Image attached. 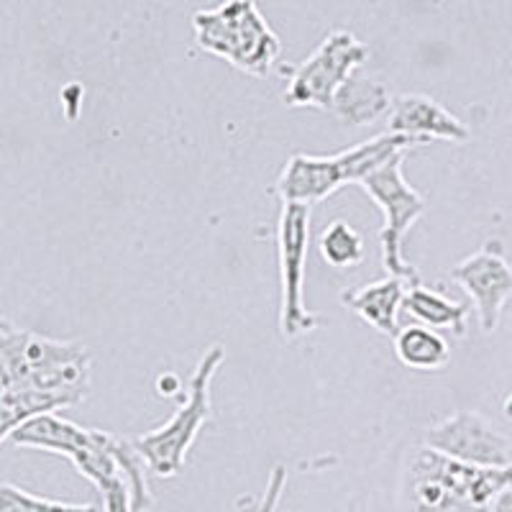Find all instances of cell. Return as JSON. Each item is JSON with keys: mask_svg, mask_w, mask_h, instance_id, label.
<instances>
[{"mask_svg": "<svg viewBox=\"0 0 512 512\" xmlns=\"http://www.w3.org/2000/svg\"><path fill=\"white\" fill-rule=\"evenodd\" d=\"M512 487V464L474 466L418 446L400 479L402 512H489Z\"/></svg>", "mask_w": 512, "mask_h": 512, "instance_id": "6da1fadb", "label": "cell"}, {"mask_svg": "<svg viewBox=\"0 0 512 512\" xmlns=\"http://www.w3.org/2000/svg\"><path fill=\"white\" fill-rule=\"evenodd\" d=\"M93 354L80 341H57L0 323V392L36 390L67 395L80 405L90 392Z\"/></svg>", "mask_w": 512, "mask_h": 512, "instance_id": "7a4b0ae2", "label": "cell"}, {"mask_svg": "<svg viewBox=\"0 0 512 512\" xmlns=\"http://www.w3.org/2000/svg\"><path fill=\"white\" fill-rule=\"evenodd\" d=\"M418 141L402 134H379L369 141L331 154V157H310V154H295L282 169L280 180L274 185L282 203L310 205L326 200L328 195L338 192L344 185H361L377 169L405 154Z\"/></svg>", "mask_w": 512, "mask_h": 512, "instance_id": "3957f363", "label": "cell"}, {"mask_svg": "<svg viewBox=\"0 0 512 512\" xmlns=\"http://www.w3.org/2000/svg\"><path fill=\"white\" fill-rule=\"evenodd\" d=\"M198 47L226 59L231 67L251 77H267L282 54L280 36L254 0H223L192 16Z\"/></svg>", "mask_w": 512, "mask_h": 512, "instance_id": "277c9868", "label": "cell"}, {"mask_svg": "<svg viewBox=\"0 0 512 512\" xmlns=\"http://www.w3.org/2000/svg\"><path fill=\"white\" fill-rule=\"evenodd\" d=\"M223 359H226V349L221 344L210 346L200 356L198 367L192 372L190 384H187V395L180 408H177V413L164 425L154 428V431L141 433V436L134 438L136 448H139L141 456L146 459L149 472L154 477L172 479L182 472L192 443L198 441L203 425L213 415L210 384H213V377L221 369Z\"/></svg>", "mask_w": 512, "mask_h": 512, "instance_id": "5b68a950", "label": "cell"}, {"mask_svg": "<svg viewBox=\"0 0 512 512\" xmlns=\"http://www.w3.org/2000/svg\"><path fill=\"white\" fill-rule=\"evenodd\" d=\"M402 159H405V154L377 169L359 187L382 208L384 226L379 231V244H382L384 269L392 277L418 285V269L405 259L402 244H405V236H408L410 228L423 218L425 198L402 175Z\"/></svg>", "mask_w": 512, "mask_h": 512, "instance_id": "8992f818", "label": "cell"}, {"mask_svg": "<svg viewBox=\"0 0 512 512\" xmlns=\"http://www.w3.org/2000/svg\"><path fill=\"white\" fill-rule=\"evenodd\" d=\"M369 49L349 29H336L320 41V47L292 70L285 103L292 108L333 111V100L346 82L367 62Z\"/></svg>", "mask_w": 512, "mask_h": 512, "instance_id": "52a82bcc", "label": "cell"}, {"mask_svg": "<svg viewBox=\"0 0 512 512\" xmlns=\"http://www.w3.org/2000/svg\"><path fill=\"white\" fill-rule=\"evenodd\" d=\"M313 208L282 203L277 223V262H280V331L287 341L308 336L318 328V315L305 305V264L310 246Z\"/></svg>", "mask_w": 512, "mask_h": 512, "instance_id": "ba28073f", "label": "cell"}, {"mask_svg": "<svg viewBox=\"0 0 512 512\" xmlns=\"http://www.w3.org/2000/svg\"><path fill=\"white\" fill-rule=\"evenodd\" d=\"M423 446L474 466L512 464V443L477 410H459L425 431Z\"/></svg>", "mask_w": 512, "mask_h": 512, "instance_id": "9c48e42d", "label": "cell"}, {"mask_svg": "<svg viewBox=\"0 0 512 512\" xmlns=\"http://www.w3.org/2000/svg\"><path fill=\"white\" fill-rule=\"evenodd\" d=\"M451 280L472 297L482 333H495L502 308L512 297V267L505 256L492 246H484L451 269Z\"/></svg>", "mask_w": 512, "mask_h": 512, "instance_id": "30bf717a", "label": "cell"}, {"mask_svg": "<svg viewBox=\"0 0 512 512\" xmlns=\"http://www.w3.org/2000/svg\"><path fill=\"white\" fill-rule=\"evenodd\" d=\"M390 134L410 136L420 146L428 141H451L464 144L469 141V128L451 111H446L438 100L420 93H402L392 98L390 108Z\"/></svg>", "mask_w": 512, "mask_h": 512, "instance_id": "8fae6325", "label": "cell"}, {"mask_svg": "<svg viewBox=\"0 0 512 512\" xmlns=\"http://www.w3.org/2000/svg\"><path fill=\"white\" fill-rule=\"evenodd\" d=\"M408 287L410 282L387 274L384 280L341 292V305L359 315L382 336L395 338V333L400 331V310L405 308Z\"/></svg>", "mask_w": 512, "mask_h": 512, "instance_id": "7c38bea8", "label": "cell"}, {"mask_svg": "<svg viewBox=\"0 0 512 512\" xmlns=\"http://www.w3.org/2000/svg\"><path fill=\"white\" fill-rule=\"evenodd\" d=\"M392 98L382 82L369 80L361 75V70L346 82L341 93L333 100V113L349 126H367L379 116L390 113Z\"/></svg>", "mask_w": 512, "mask_h": 512, "instance_id": "4fadbf2b", "label": "cell"}, {"mask_svg": "<svg viewBox=\"0 0 512 512\" xmlns=\"http://www.w3.org/2000/svg\"><path fill=\"white\" fill-rule=\"evenodd\" d=\"M405 310L418 320L420 326L436 328V331H451L456 336H466V323H469V305L454 303L441 292L431 287L410 285L405 297Z\"/></svg>", "mask_w": 512, "mask_h": 512, "instance_id": "5bb4252c", "label": "cell"}, {"mask_svg": "<svg viewBox=\"0 0 512 512\" xmlns=\"http://www.w3.org/2000/svg\"><path fill=\"white\" fill-rule=\"evenodd\" d=\"M400 364L415 372H438L451 361V346L446 338L428 326H405L392 338Z\"/></svg>", "mask_w": 512, "mask_h": 512, "instance_id": "9a60e30c", "label": "cell"}, {"mask_svg": "<svg viewBox=\"0 0 512 512\" xmlns=\"http://www.w3.org/2000/svg\"><path fill=\"white\" fill-rule=\"evenodd\" d=\"M318 251L328 267L344 272L364 262V239L349 221H333L320 233Z\"/></svg>", "mask_w": 512, "mask_h": 512, "instance_id": "2e32d148", "label": "cell"}, {"mask_svg": "<svg viewBox=\"0 0 512 512\" xmlns=\"http://www.w3.org/2000/svg\"><path fill=\"white\" fill-rule=\"evenodd\" d=\"M116 456L118 466H121L123 477H126L128 487H131V500H134V512H149L154 505V495L149 489V464L136 448L134 438L116 436Z\"/></svg>", "mask_w": 512, "mask_h": 512, "instance_id": "e0dca14e", "label": "cell"}, {"mask_svg": "<svg viewBox=\"0 0 512 512\" xmlns=\"http://www.w3.org/2000/svg\"><path fill=\"white\" fill-rule=\"evenodd\" d=\"M0 512H100L95 505H77V502L49 500V497L31 495L26 489L11 482L0 487Z\"/></svg>", "mask_w": 512, "mask_h": 512, "instance_id": "ac0fdd59", "label": "cell"}, {"mask_svg": "<svg viewBox=\"0 0 512 512\" xmlns=\"http://www.w3.org/2000/svg\"><path fill=\"white\" fill-rule=\"evenodd\" d=\"M100 497H103V512H134V500H131V487H128L126 477L105 484L100 489Z\"/></svg>", "mask_w": 512, "mask_h": 512, "instance_id": "d6986e66", "label": "cell"}, {"mask_svg": "<svg viewBox=\"0 0 512 512\" xmlns=\"http://www.w3.org/2000/svg\"><path fill=\"white\" fill-rule=\"evenodd\" d=\"M489 512H512V487L505 489V492L492 502Z\"/></svg>", "mask_w": 512, "mask_h": 512, "instance_id": "ffe728a7", "label": "cell"}]
</instances>
